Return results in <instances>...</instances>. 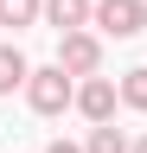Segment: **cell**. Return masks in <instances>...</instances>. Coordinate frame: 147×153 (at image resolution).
Here are the masks:
<instances>
[{"label":"cell","instance_id":"9","mask_svg":"<svg viewBox=\"0 0 147 153\" xmlns=\"http://www.w3.org/2000/svg\"><path fill=\"white\" fill-rule=\"evenodd\" d=\"M122 102L147 115V64H134V70H128V76H122Z\"/></svg>","mask_w":147,"mask_h":153},{"label":"cell","instance_id":"10","mask_svg":"<svg viewBox=\"0 0 147 153\" xmlns=\"http://www.w3.org/2000/svg\"><path fill=\"white\" fill-rule=\"evenodd\" d=\"M45 153H83V147H77V140H51Z\"/></svg>","mask_w":147,"mask_h":153},{"label":"cell","instance_id":"4","mask_svg":"<svg viewBox=\"0 0 147 153\" xmlns=\"http://www.w3.org/2000/svg\"><path fill=\"white\" fill-rule=\"evenodd\" d=\"M115 102H122V83H115V76H83V83H77V108L90 115V121H109Z\"/></svg>","mask_w":147,"mask_h":153},{"label":"cell","instance_id":"1","mask_svg":"<svg viewBox=\"0 0 147 153\" xmlns=\"http://www.w3.org/2000/svg\"><path fill=\"white\" fill-rule=\"evenodd\" d=\"M26 102L39 108V115H64L70 102H77V76H70L64 64H45V70H32V76H26Z\"/></svg>","mask_w":147,"mask_h":153},{"label":"cell","instance_id":"5","mask_svg":"<svg viewBox=\"0 0 147 153\" xmlns=\"http://www.w3.org/2000/svg\"><path fill=\"white\" fill-rule=\"evenodd\" d=\"M45 19L58 32H83L90 19H96V0H45Z\"/></svg>","mask_w":147,"mask_h":153},{"label":"cell","instance_id":"11","mask_svg":"<svg viewBox=\"0 0 147 153\" xmlns=\"http://www.w3.org/2000/svg\"><path fill=\"white\" fill-rule=\"evenodd\" d=\"M128 153H147V134H141V140H134V147H128Z\"/></svg>","mask_w":147,"mask_h":153},{"label":"cell","instance_id":"3","mask_svg":"<svg viewBox=\"0 0 147 153\" xmlns=\"http://www.w3.org/2000/svg\"><path fill=\"white\" fill-rule=\"evenodd\" d=\"M90 26H102L109 38H134L147 26V0H96V19Z\"/></svg>","mask_w":147,"mask_h":153},{"label":"cell","instance_id":"8","mask_svg":"<svg viewBox=\"0 0 147 153\" xmlns=\"http://www.w3.org/2000/svg\"><path fill=\"white\" fill-rule=\"evenodd\" d=\"M45 13V0H0V26H32Z\"/></svg>","mask_w":147,"mask_h":153},{"label":"cell","instance_id":"7","mask_svg":"<svg viewBox=\"0 0 147 153\" xmlns=\"http://www.w3.org/2000/svg\"><path fill=\"white\" fill-rule=\"evenodd\" d=\"M83 153H128V134L109 128V121H96V128H90V140H83Z\"/></svg>","mask_w":147,"mask_h":153},{"label":"cell","instance_id":"2","mask_svg":"<svg viewBox=\"0 0 147 153\" xmlns=\"http://www.w3.org/2000/svg\"><path fill=\"white\" fill-rule=\"evenodd\" d=\"M58 64L70 76H96L102 70V38L96 32H58Z\"/></svg>","mask_w":147,"mask_h":153},{"label":"cell","instance_id":"6","mask_svg":"<svg viewBox=\"0 0 147 153\" xmlns=\"http://www.w3.org/2000/svg\"><path fill=\"white\" fill-rule=\"evenodd\" d=\"M26 76H32V64H26V51H19V45H0V96L26 89Z\"/></svg>","mask_w":147,"mask_h":153}]
</instances>
